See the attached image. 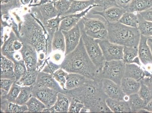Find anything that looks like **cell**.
I'll return each instance as SVG.
<instances>
[{"label": "cell", "mask_w": 152, "mask_h": 113, "mask_svg": "<svg viewBox=\"0 0 152 113\" xmlns=\"http://www.w3.org/2000/svg\"><path fill=\"white\" fill-rule=\"evenodd\" d=\"M144 109L146 110L148 112H152V100L147 103Z\"/></svg>", "instance_id": "52"}, {"label": "cell", "mask_w": 152, "mask_h": 113, "mask_svg": "<svg viewBox=\"0 0 152 113\" xmlns=\"http://www.w3.org/2000/svg\"><path fill=\"white\" fill-rule=\"evenodd\" d=\"M72 97L64 93L59 92L56 103L50 108H46L43 111L45 113L68 112Z\"/></svg>", "instance_id": "18"}, {"label": "cell", "mask_w": 152, "mask_h": 113, "mask_svg": "<svg viewBox=\"0 0 152 113\" xmlns=\"http://www.w3.org/2000/svg\"><path fill=\"white\" fill-rule=\"evenodd\" d=\"M139 14L126 12L118 22L128 27L138 28L139 23Z\"/></svg>", "instance_id": "29"}, {"label": "cell", "mask_w": 152, "mask_h": 113, "mask_svg": "<svg viewBox=\"0 0 152 113\" xmlns=\"http://www.w3.org/2000/svg\"><path fill=\"white\" fill-rule=\"evenodd\" d=\"M95 4L98 5L99 7L103 9L113 6H117L115 0H95Z\"/></svg>", "instance_id": "44"}, {"label": "cell", "mask_w": 152, "mask_h": 113, "mask_svg": "<svg viewBox=\"0 0 152 113\" xmlns=\"http://www.w3.org/2000/svg\"></svg>", "instance_id": "60"}, {"label": "cell", "mask_w": 152, "mask_h": 113, "mask_svg": "<svg viewBox=\"0 0 152 113\" xmlns=\"http://www.w3.org/2000/svg\"><path fill=\"white\" fill-rule=\"evenodd\" d=\"M148 42L152 43V37H150V38H148Z\"/></svg>", "instance_id": "57"}, {"label": "cell", "mask_w": 152, "mask_h": 113, "mask_svg": "<svg viewBox=\"0 0 152 113\" xmlns=\"http://www.w3.org/2000/svg\"><path fill=\"white\" fill-rule=\"evenodd\" d=\"M28 109L26 104L19 105L15 103L9 102L5 112L24 113L27 112Z\"/></svg>", "instance_id": "40"}, {"label": "cell", "mask_w": 152, "mask_h": 113, "mask_svg": "<svg viewBox=\"0 0 152 113\" xmlns=\"http://www.w3.org/2000/svg\"><path fill=\"white\" fill-rule=\"evenodd\" d=\"M61 68L68 73L80 74L88 79L102 80L100 72L91 60L86 50L82 38L77 48L64 56Z\"/></svg>", "instance_id": "2"}, {"label": "cell", "mask_w": 152, "mask_h": 113, "mask_svg": "<svg viewBox=\"0 0 152 113\" xmlns=\"http://www.w3.org/2000/svg\"><path fill=\"white\" fill-rule=\"evenodd\" d=\"M99 7L96 4L91 5L88 9L80 13L64 16L65 17L62 20L59 26V29L62 31H69L78 24L83 18L86 17L91 9L95 7Z\"/></svg>", "instance_id": "15"}, {"label": "cell", "mask_w": 152, "mask_h": 113, "mask_svg": "<svg viewBox=\"0 0 152 113\" xmlns=\"http://www.w3.org/2000/svg\"><path fill=\"white\" fill-rule=\"evenodd\" d=\"M68 74V72L61 68L55 72L53 75L54 78L64 90H65L66 80Z\"/></svg>", "instance_id": "39"}, {"label": "cell", "mask_w": 152, "mask_h": 113, "mask_svg": "<svg viewBox=\"0 0 152 113\" xmlns=\"http://www.w3.org/2000/svg\"><path fill=\"white\" fill-rule=\"evenodd\" d=\"M98 41L106 61L123 60L124 46L113 43L107 39Z\"/></svg>", "instance_id": "9"}, {"label": "cell", "mask_w": 152, "mask_h": 113, "mask_svg": "<svg viewBox=\"0 0 152 113\" xmlns=\"http://www.w3.org/2000/svg\"><path fill=\"white\" fill-rule=\"evenodd\" d=\"M52 57L55 62H58L61 60L62 56L60 53H56L53 55Z\"/></svg>", "instance_id": "51"}, {"label": "cell", "mask_w": 152, "mask_h": 113, "mask_svg": "<svg viewBox=\"0 0 152 113\" xmlns=\"http://www.w3.org/2000/svg\"><path fill=\"white\" fill-rule=\"evenodd\" d=\"M78 24L80 28L81 38L87 53L95 67L101 72L106 60L98 40L94 39L86 34L81 20Z\"/></svg>", "instance_id": "5"}, {"label": "cell", "mask_w": 152, "mask_h": 113, "mask_svg": "<svg viewBox=\"0 0 152 113\" xmlns=\"http://www.w3.org/2000/svg\"><path fill=\"white\" fill-rule=\"evenodd\" d=\"M38 72V70L27 71L20 79L16 81V83L21 86H32L36 82Z\"/></svg>", "instance_id": "30"}, {"label": "cell", "mask_w": 152, "mask_h": 113, "mask_svg": "<svg viewBox=\"0 0 152 113\" xmlns=\"http://www.w3.org/2000/svg\"><path fill=\"white\" fill-rule=\"evenodd\" d=\"M86 34L95 39H107V23L100 19L86 17L81 20Z\"/></svg>", "instance_id": "7"}, {"label": "cell", "mask_w": 152, "mask_h": 113, "mask_svg": "<svg viewBox=\"0 0 152 113\" xmlns=\"http://www.w3.org/2000/svg\"><path fill=\"white\" fill-rule=\"evenodd\" d=\"M17 39H18V38L16 34L13 30H11L9 38L1 46V54L12 60L13 62H14V55L16 52L14 49L13 42Z\"/></svg>", "instance_id": "20"}, {"label": "cell", "mask_w": 152, "mask_h": 113, "mask_svg": "<svg viewBox=\"0 0 152 113\" xmlns=\"http://www.w3.org/2000/svg\"><path fill=\"white\" fill-rule=\"evenodd\" d=\"M107 39L123 46H138L141 34L138 28L128 27L117 22L107 23Z\"/></svg>", "instance_id": "4"}, {"label": "cell", "mask_w": 152, "mask_h": 113, "mask_svg": "<svg viewBox=\"0 0 152 113\" xmlns=\"http://www.w3.org/2000/svg\"><path fill=\"white\" fill-rule=\"evenodd\" d=\"M66 43L65 56L75 49L79 43L81 38L80 28L78 24L69 31H62Z\"/></svg>", "instance_id": "14"}, {"label": "cell", "mask_w": 152, "mask_h": 113, "mask_svg": "<svg viewBox=\"0 0 152 113\" xmlns=\"http://www.w3.org/2000/svg\"><path fill=\"white\" fill-rule=\"evenodd\" d=\"M33 85L39 86L46 87L62 93H64V90L54 78L53 75L47 73L42 71L38 72L37 80Z\"/></svg>", "instance_id": "17"}, {"label": "cell", "mask_w": 152, "mask_h": 113, "mask_svg": "<svg viewBox=\"0 0 152 113\" xmlns=\"http://www.w3.org/2000/svg\"><path fill=\"white\" fill-rule=\"evenodd\" d=\"M52 48L53 51H60L64 53L65 56L66 51L65 40L62 30L59 29L55 32L52 41Z\"/></svg>", "instance_id": "28"}, {"label": "cell", "mask_w": 152, "mask_h": 113, "mask_svg": "<svg viewBox=\"0 0 152 113\" xmlns=\"http://www.w3.org/2000/svg\"><path fill=\"white\" fill-rule=\"evenodd\" d=\"M26 104L28 109L27 112H42L46 108L42 102L34 96H32Z\"/></svg>", "instance_id": "31"}, {"label": "cell", "mask_w": 152, "mask_h": 113, "mask_svg": "<svg viewBox=\"0 0 152 113\" xmlns=\"http://www.w3.org/2000/svg\"><path fill=\"white\" fill-rule=\"evenodd\" d=\"M52 2V0H33V4L28 5L29 7H32L38 6V5L43 4L47 3Z\"/></svg>", "instance_id": "49"}, {"label": "cell", "mask_w": 152, "mask_h": 113, "mask_svg": "<svg viewBox=\"0 0 152 113\" xmlns=\"http://www.w3.org/2000/svg\"><path fill=\"white\" fill-rule=\"evenodd\" d=\"M131 63H134V64H137V65L142 67V64L141 62L139 56H137L135 57L134 60L132 61Z\"/></svg>", "instance_id": "53"}, {"label": "cell", "mask_w": 152, "mask_h": 113, "mask_svg": "<svg viewBox=\"0 0 152 113\" xmlns=\"http://www.w3.org/2000/svg\"><path fill=\"white\" fill-rule=\"evenodd\" d=\"M8 92L6 91L3 90V89H1V97L5 96L7 94Z\"/></svg>", "instance_id": "55"}, {"label": "cell", "mask_w": 152, "mask_h": 113, "mask_svg": "<svg viewBox=\"0 0 152 113\" xmlns=\"http://www.w3.org/2000/svg\"><path fill=\"white\" fill-rule=\"evenodd\" d=\"M29 12L39 20L43 25L48 20L56 17L58 15L53 2L31 7Z\"/></svg>", "instance_id": "8"}, {"label": "cell", "mask_w": 152, "mask_h": 113, "mask_svg": "<svg viewBox=\"0 0 152 113\" xmlns=\"http://www.w3.org/2000/svg\"><path fill=\"white\" fill-rule=\"evenodd\" d=\"M85 106L84 105L77 99L72 98L69 107V113H79Z\"/></svg>", "instance_id": "43"}, {"label": "cell", "mask_w": 152, "mask_h": 113, "mask_svg": "<svg viewBox=\"0 0 152 113\" xmlns=\"http://www.w3.org/2000/svg\"><path fill=\"white\" fill-rule=\"evenodd\" d=\"M102 90L108 98L117 100L128 101L129 96L123 92L121 85L110 80L102 79Z\"/></svg>", "instance_id": "12"}, {"label": "cell", "mask_w": 152, "mask_h": 113, "mask_svg": "<svg viewBox=\"0 0 152 113\" xmlns=\"http://www.w3.org/2000/svg\"><path fill=\"white\" fill-rule=\"evenodd\" d=\"M106 103L113 112H132L129 103L126 101L113 100L107 98L106 99Z\"/></svg>", "instance_id": "23"}, {"label": "cell", "mask_w": 152, "mask_h": 113, "mask_svg": "<svg viewBox=\"0 0 152 113\" xmlns=\"http://www.w3.org/2000/svg\"><path fill=\"white\" fill-rule=\"evenodd\" d=\"M72 0H59L54 3L55 8L61 16H63L70 9Z\"/></svg>", "instance_id": "37"}, {"label": "cell", "mask_w": 152, "mask_h": 113, "mask_svg": "<svg viewBox=\"0 0 152 113\" xmlns=\"http://www.w3.org/2000/svg\"><path fill=\"white\" fill-rule=\"evenodd\" d=\"M32 87V85L30 86H22L21 90L15 103L21 105L26 104L33 96Z\"/></svg>", "instance_id": "32"}, {"label": "cell", "mask_w": 152, "mask_h": 113, "mask_svg": "<svg viewBox=\"0 0 152 113\" xmlns=\"http://www.w3.org/2000/svg\"><path fill=\"white\" fill-rule=\"evenodd\" d=\"M23 44V47L19 51L21 53L23 60L27 67V71H35L38 70V52L35 48L31 45L27 44Z\"/></svg>", "instance_id": "13"}, {"label": "cell", "mask_w": 152, "mask_h": 113, "mask_svg": "<svg viewBox=\"0 0 152 113\" xmlns=\"http://www.w3.org/2000/svg\"><path fill=\"white\" fill-rule=\"evenodd\" d=\"M14 68L13 62L1 54V78H9L16 82Z\"/></svg>", "instance_id": "19"}, {"label": "cell", "mask_w": 152, "mask_h": 113, "mask_svg": "<svg viewBox=\"0 0 152 113\" xmlns=\"http://www.w3.org/2000/svg\"><path fill=\"white\" fill-rule=\"evenodd\" d=\"M141 83V85L138 92V94L148 103L152 100V92L146 85L142 82Z\"/></svg>", "instance_id": "41"}, {"label": "cell", "mask_w": 152, "mask_h": 113, "mask_svg": "<svg viewBox=\"0 0 152 113\" xmlns=\"http://www.w3.org/2000/svg\"><path fill=\"white\" fill-rule=\"evenodd\" d=\"M14 71L16 82L20 79L23 76L27 71V67L23 60L15 62Z\"/></svg>", "instance_id": "38"}, {"label": "cell", "mask_w": 152, "mask_h": 113, "mask_svg": "<svg viewBox=\"0 0 152 113\" xmlns=\"http://www.w3.org/2000/svg\"><path fill=\"white\" fill-rule=\"evenodd\" d=\"M126 12L125 9L118 6H113L103 9L102 11L92 10L94 15L101 16L107 23H114L118 22L124 14Z\"/></svg>", "instance_id": "16"}, {"label": "cell", "mask_w": 152, "mask_h": 113, "mask_svg": "<svg viewBox=\"0 0 152 113\" xmlns=\"http://www.w3.org/2000/svg\"><path fill=\"white\" fill-rule=\"evenodd\" d=\"M138 29L141 35L148 38L152 37V22L145 20L140 13Z\"/></svg>", "instance_id": "33"}, {"label": "cell", "mask_w": 152, "mask_h": 113, "mask_svg": "<svg viewBox=\"0 0 152 113\" xmlns=\"http://www.w3.org/2000/svg\"><path fill=\"white\" fill-rule=\"evenodd\" d=\"M58 1L59 0H52V2H53L54 3L57 2V1Z\"/></svg>", "instance_id": "58"}, {"label": "cell", "mask_w": 152, "mask_h": 113, "mask_svg": "<svg viewBox=\"0 0 152 113\" xmlns=\"http://www.w3.org/2000/svg\"><path fill=\"white\" fill-rule=\"evenodd\" d=\"M23 44L18 39L15 40L13 42V48L16 51H18L21 49L23 47Z\"/></svg>", "instance_id": "50"}, {"label": "cell", "mask_w": 152, "mask_h": 113, "mask_svg": "<svg viewBox=\"0 0 152 113\" xmlns=\"http://www.w3.org/2000/svg\"><path fill=\"white\" fill-rule=\"evenodd\" d=\"M148 38L141 35L138 46V56L145 70L152 72V54L147 41Z\"/></svg>", "instance_id": "11"}, {"label": "cell", "mask_w": 152, "mask_h": 113, "mask_svg": "<svg viewBox=\"0 0 152 113\" xmlns=\"http://www.w3.org/2000/svg\"><path fill=\"white\" fill-rule=\"evenodd\" d=\"M147 43H148V45L149 46H150V48L151 50L152 54V43H150V42H148V41H147Z\"/></svg>", "instance_id": "56"}, {"label": "cell", "mask_w": 152, "mask_h": 113, "mask_svg": "<svg viewBox=\"0 0 152 113\" xmlns=\"http://www.w3.org/2000/svg\"><path fill=\"white\" fill-rule=\"evenodd\" d=\"M128 103L132 112H140L144 109L147 103L142 99L138 93L129 96Z\"/></svg>", "instance_id": "27"}, {"label": "cell", "mask_w": 152, "mask_h": 113, "mask_svg": "<svg viewBox=\"0 0 152 113\" xmlns=\"http://www.w3.org/2000/svg\"><path fill=\"white\" fill-rule=\"evenodd\" d=\"M32 95L44 104L46 108H50L55 104L58 92L45 86L32 85Z\"/></svg>", "instance_id": "10"}, {"label": "cell", "mask_w": 152, "mask_h": 113, "mask_svg": "<svg viewBox=\"0 0 152 113\" xmlns=\"http://www.w3.org/2000/svg\"><path fill=\"white\" fill-rule=\"evenodd\" d=\"M141 83L140 81L132 78H123L121 86L123 92L127 96L137 93L140 88Z\"/></svg>", "instance_id": "21"}, {"label": "cell", "mask_w": 152, "mask_h": 113, "mask_svg": "<svg viewBox=\"0 0 152 113\" xmlns=\"http://www.w3.org/2000/svg\"><path fill=\"white\" fill-rule=\"evenodd\" d=\"M61 68V64L54 63L49 58L47 59L44 67L41 71L53 75V74L59 69Z\"/></svg>", "instance_id": "42"}, {"label": "cell", "mask_w": 152, "mask_h": 113, "mask_svg": "<svg viewBox=\"0 0 152 113\" xmlns=\"http://www.w3.org/2000/svg\"><path fill=\"white\" fill-rule=\"evenodd\" d=\"M21 88L22 86L17 85L15 82L12 85L7 94L5 96L1 97V98L6 99L10 102L15 103L21 90Z\"/></svg>", "instance_id": "36"}, {"label": "cell", "mask_w": 152, "mask_h": 113, "mask_svg": "<svg viewBox=\"0 0 152 113\" xmlns=\"http://www.w3.org/2000/svg\"><path fill=\"white\" fill-rule=\"evenodd\" d=\"M95 4V0L77 1L72 0L70 9L63 16L75 14L78 12H81L88 9L91 5Z\"/></svg>", "instance_id": "26"}, {"label": "cell", "mask_w": 152, "mask_h": 113, "mask_svg": "<svg viewBox=\"0 0 152 113\" xmlns=\"http://www.w3.org/2000/svg\"><path fill=\"white\" fill-rule=\"evenodd\" d=\"M89 80L80 74L68 73L66 80L65 90H72L78 88Z\"/></svg>", "instance_id": "24"}, {"label": "cell", "mask_w": 152, "mask_h": 113, "mask_svg": "<svg viewBox=\"0 0 152 113\" xmlns=\"http://www.w3.org/2000/svg\"><path fill=\"white\" fill-rule=\"evenodd\" d=\"M125 66L122 60L106 61L100 72V78L110 80L121 85L125 75Z\"/></svg>", "instance_id": "6"}, {"label": "cell", "mask_w": 152, "mask_h": 113, "mask_svg": "<svg viewBox=\"0 0 152 113\" xmlns=\"http://www.w3.org/2000/svg\"><path fill=\"white\" fill-rule=\"evenodd\" d=\"M139 13L145 20L152 22V9H149Z\"/></svg>", "instance_id": "48"}, {"label": "cell", "mask_w": 152, "mask_h": 113, "mask_svg": "<svg viewBox=\"0 0 152 113\" xmlns=\"http://www.w3.org/2000/svg\"><path fill=\"white\" fill-rule=\"evenodd\" d=\"M77 1H87V0H77Z\"/></svg>", "instance_id": "59"}, {"label": "cell", "mask_w": 152, "mask_h": 113, "mask_svg": "<svg viewBox=\"0 0 152 113\" xmlns=\"http://www.w3.org/2000/svg\"><path fill=\"white\" fill-rule=\"evenodd\" d=\"M149 9H152V0H132L126 11L139 13Z\"/></svg>", "instance_id": "25"}, {"label": "cell", "mask_w": 152, "mask_h": 113, "mask_svg": "<svg viewBox=\"0 0 152 113\" xmlns=\"http://www.w3.org/2000/svg\"><path fill=\"white\" fill-rule=\"evenodd\" d=\"M20 0H1V15L8 14L11 9L20 7Z\"/></svg>", "instance_id": "34"}, {"label": "cell", "mask_w": 152, "mask_h": 113, "mask_svg": "<svg viewBox=\"0 0 152 113\" xmlns=\"http://www.w3.org/2000/svg\"><path fill=\"white\" fill-rule=\"evenodd\" d=\"M145 76V70L142 67L134 64H126L124 77L140 81L143 79Z\"/></svg>", "instance_id": "22"}, {"label": "cell", "mask_w": 152, "mask_h": 113, "mask_svg": "<svg viewBox=\"0 0 152 113\" xmlns=\"http://www.w3.org/2000/svg\"><path fill=\"white\" fill-rule=\"evenodd\" d=\"M21 4L23 5H29L31 4L33 2V0H20Z\"/></svg>", "instance_id": "54"}, {"label": "cell", "mask_w": 152, "mask_h": 113, "mask_svg": "<svg viewBox=\"0 0 152 113\" xmlns=\"http://www.w3.org/2000/svg\"><path fill=\"white\" fill-rule=\"evenodd\" d=\"M140 82L146 85L152 92V72H150L145 70L144 77Z\"/></svg>", "instance_id": "45"}, {"label": "cell", "mask_w": 152, "mask_h": 113, "mask_svg": "<svg viewBox=\"0 0 152 113\" xmlns=\"http://www.w3.org/2000/svg\"><path fill=\"white\" fill-rule=\"evenodd\" d=\"M16 82L14 80L9 78H1V89L9 92L14 83Z\"/></svg>", "instance_id": "46"}, {"label": "cell", "mask_w": 152, "mask_h": 113, "mask_svg": "<svg viewBox=\"0 0 152 113\" xmlns=\"http://www.w3.org/2000/svg\"><path fill=\"white\" fill-rule=\"evenodd\" d=\"M63 93L79 100L90 112H102L105 110L107 97L102 90V79H89L75 89L64 90Z\"/></svg>", "instance_id": "1"}, {"label": "cell", "mask_w": 152, "mask_h": 113, "mask_svg": "<svg viewBox=\"0 0 152 113\" xmlns=\"http://www.w3.org/2000/svg\"><path fill=\"white\" fill-rule=\"evenodd\" d=\"M23 18L18 25L19 41L33 46L38 54L44 53L47 56L48 34L44 26L29 12Z\"/></svg>", "instance_id": "3"}, {"label": "cell", "mask_w": 152, "mask_h": 113, "mask_svg": "<svg viewBox=\"0 0 152 113\" xmlns=\"http://www.w3.org/2000/svg\"><path fill=\"white\" fill-rule=\"evenodd\" d=\"M132 1V0H115V3L117 6L126 10L127 8Z\"/></svg>", "instance_id": "47"}, {"label": "cell", "mask_w": 152, "mask_h": 113, "mask_svg": "<svg viewBox=\"0 0 152 113\" xmlns=\"http://www.w3.org/2000/svg\"><path fill=\"white\" fill-rule=\"evenodd\" d=\"M123 53V61L125 64L131 63L134 59L138 56V46H124Z\"/></svg>", "instance_id": "35"}]
</instances>
